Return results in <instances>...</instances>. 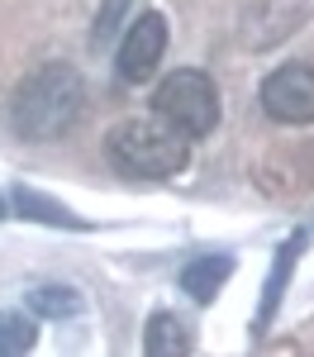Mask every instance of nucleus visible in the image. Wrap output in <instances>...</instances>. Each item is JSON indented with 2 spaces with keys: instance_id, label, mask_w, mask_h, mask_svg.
Masks as SVG:
<instances>
[{
  "instance_id": "nucleus-1",
  "label": "nucleus",
  "mask_w": 314,
  "mask_h": 357,
  "mask_svg": "<svg viewBox=\"0 0 314 357\" xmlns=\"http://www.w3.org/2000/svg\"><path fill=\"white\" fill-rule=\"evenodd\" d=\"M81 105H86L81 72L67 62H43L38 72H29L19 82L15 100H10V124L29 143H53L81 119Z\"/></svg>"
},
{
  "instance_id": "nucleus-2",
  "label": "nucleus",
  "mask_w": 314,
  "mask_h": 357,
  "mask_svg": "<svg viewBox=\"0 0 314 357\" xmlns=\"http://www.w3.org/2000/svg\"><path fill=\"white\" fill-rule=\"evenodd\" d=\"M110 162L124 172V176H143V181H162V176H176L181 167L191 162V138L181 129H171L162 114L152 119H124L110 134Z\"/></svg>"
},
{
  "instance_id": "nucleus-3",
  "label": "nucleus",
  "mask_w": 314,
  "mask_h": 357,
  "mask_svg": "<svg viewBox=\"0 0 314 357\" xmlns=\"http://www.w3.org/2000/svg\"><path fill=\"white\" fill-rule=\"evenodd\" d=\"M152 110L162 114L171 129H181L186 138H210L214 129H219V86H214L210 72L176 67L171 77L157 82Z\"/></svg>"
},
{
  "instance_id": "nucleus-4",
  "label": "nucleus",
  "mask_w": 314,
  "mask_h": 357,
  "mask_svg": "<svg viewBox=\"0 0 314 357\" xmlns=\"http://www.w3.org/2000/svg\"><path fill=\"white\" fill-rule=\"evenodd\" d=\"M262 110L276 124H314V67L285 62L262 82Z\"/></svg>"
},
{
  "instance_id": "nucleus-5",
  "label": "nucleus",
  "mask_w": 314,
  "mask_h": 357,
  "mask_svg": "<svg viewBox=\"0 0 314 357\" xmlns=\"http://www.w3.org/2000/svg\"><path fill=\"white\" fill-rule=\"evenodd\" d=\"M167 53V20L157 10H143L139 20H129L124 38H119V77L124 82H148L157 72V62Z\"/></svg>"
},
{
  "instance_id": "nucleus-6",
  "label": "nucleus",
  "mask_w": 314,
  "mask_h": 357,
  "mask_svg": "<svg viewBox=\"0 0 314 357\" xmlns=\"http://www.w3.org/2000/svg\"><path fill=\"white\" fill-rule=\"evenodd\" d=\"M228 276H233V257H196L181 267V291H191V301L210 305Z\"/></svg>"
},
{
  "instance_id": "nucleus-7",
  "label": "nucleus",
  "mask_w": 314,
  "mask_h": 357,
  "mask_svg": "<svg viewBox=\"0 0 314 357\" xmlns=\"http://www.w3.org/2000/svg\"><path fill=\"white\" fill-rule=\"evenodd\" d=\"M143 348L152 357H186L196 343H191V329H186L176 314L157 310V314L148 319V329H143Z\"/></svg>"
},
{
  "instance_id": "nucleus-8",
  "label": "nucleus",
  "mask_w": 314,
  "mask_h": 357,
  "mask_svg": "<svg viewBox=\"0 0 314 357\" xmlns=\"http://www.w3.org/2000/svg\"><path fill=\"white\" fill-rule=\"evenodd\" d=\"M15 210L19 215H29V220H43V224H67V229H86V220H77L67 205H57V200H48V195L29 191V186H19L15 191Z\"/></svg>"
},
{
  "instance_id": "nucleus-9",
  "label": "nucleus",
  "mask_w": 314,
  "mask_h": 357,
  "mask_svg": "<svg viewBox=\"0 0 314 357\" xmlns=\"http://www.w3.org/2000/svg\"><path fill=\"white\" fill-rule=\"evenodd\" d=\"M29 310L43 319H72V314H81V296L72 286H38V291H29Z\"/></svg>"
},
{
  "instance_id": "nucleus-10",
  "label": "nucleus",
  "mask_w": 314,
  "mask_h": 357,
  "mask_svg": "<svg viewBox=\"0 0 314 357\" xmlns=\"http://www.w3.org/2000/svg\"><path fill=\"white\" fill-rule=\"evenodd\" d=\"M38 343V329L29 314H15V310H0V357H19Z\"/></svg>"
},
{
  "instance_id": "nucleus-11",
  "label": "nucleus",
  "mask_w": 314,
  "mask_h": 357,
  "mask_svg": "<svg viewBox=\"0 0 314 357\" xmlns=\"http://www.w3.org/2000/svg\"><path fill=\"white\" fill-rule=\"evenodd\" d=\"M124 5H129V0H105V5H100V15H95V29H91V43H105L114 29H119V15H124Z\"/></svg>"
},
{
  "instance_id": "nucleus-12",
  "label": "nucleus",
  "mask_w": 314,
  "mask_h": 357,
  "mask_svg": "<svg viewBox=\"0 0 314 357\" xmlns=\"http://www.w3.org/2000/svg\"><path fill=\"white\" fill-rule=\"evenodd\" d=\"M0 220H5V200H0Z\"/></svg>"
}]
</instances>
